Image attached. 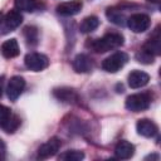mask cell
<instances>
[{
    "mask_svg": "<svg viewBox=\"0 0 161 161\" xmlns=\"http://www.w3.org/2000/svg\"><path fill=\"white\" fill-rule=\"evenodd\" d=\"M123 43H125L123 35L121 33L112 31L97 39H88L86 43V47L94 53H106V52L119 48L121 45H123Z\"/></svg>",
    "mask_w": 161,
    "mask_h": 161,
    "instance_id": "cell-1",
    "label": "cell"
},
{
    "mask_svg": "<svg viewBox=\"0 0 161 161\" xmlns=\"http://www.w3.org/2000/svg\"><path fill=\"white\" fill-rule=\"evenodd\" d=\"M135 155V146L126 141V140H121L117 142L116 147H114V156L119 160H128Z\"/></svg>",
    "mask_w": 161,
    "mask_h": 161,
    "instance_id": "cell-15",
    "label": "cell"
},
{
    "mask_svg": "<svg viewBox=\"0 0 161 161\" xmlns=\"http://www.w3.org/2000/svg\"><path fill=\"white\" fill-rule=\"evenodd\" d=\"M99 19L96 16V15H91V16H87L82 20V23L79 24V31L83 33V34H87V33H92L93 30H96L98 26H99Z\"/></svg>",
    "mask_w": 161,
    "mask_h": 161,
    "instance_id": "cell-19",
    "label": "cell"
},
{
    "mask_svg": "<svg viewBox=\"0 0 161 161\" xmlns=\"http://www.w3.org/2000/svg\"><path fill=\"white\" fill-rule=\"evenodd\" d=\"M72 67L77 73H89L93 69V62L87 54H77L72 60Z\"/></svg>",
    "mask_w": 161,
    "mask_h": 161,
    "instance_id": "cell-13",
    "label": "cell"
},
{
    "mask_svg": "<svg viewBox=\"0 0 161 161\" xmlns=\"http://www.w3.org/2000/svg\"><path fill=\"white\" fill-rule=\"evenodd\" d=\"M83 8L82 0H72V1H65L62 3L57 6V13L60 16H73L80 13Z\"/></svg>",
    "mask_w": 161,
    "mask_h": 161,
    "instance_id": "cell-10",
    "label": "cell"
},
{
    "mask_svg": "<svg viewBox=\"0 0 161 161\" xmlns=\"http://www.w3.org/2000/svg\"><path fill=\"white\" fill-rule=\"evenodd\" d=\"M4 83H5V77L1 75L0 77V96L3 94V91H4Z\"/></svg>",
    "mask_w": 161,
    "mask_h": 161,
    "instance_id": "cell-25",
    "label": "cell"
},
{
    "mask_svg": "<svg viewBox=\"0 0 161 161\" xmlns=\"http://www.w3.org/2000/svg\"><path fill=\"white\" fill-rule=\"evenodd\" d=\"M14 4L19 11L25 13H33L39 8L38 0H14Z\"/></svg>",
    "mask_w": 161,
    "mask_h": 161,
    "instance_id": "cell-21",
    "label": "cell"
},
{
    "mask_svg": "<svg viewBox=\"0 0 161 161\" xmlns=\"http://www.w3.org/2000/svg\"><path fill=\"white\" fill-rule=\"evenodd\" d=\"M0 53L4 58L6 59H11V58H15L20 54V49H19V44H18V40L11 38V39H8L5 40L1 47H0Z\"/></svg>",
    "mask_w": 161,
    "mask_h": 161,
    "instance_id": "cell-16",
    "label": "cell"
},
{
    "mask_svg": "<svg viewBox=\"0 0 161 161\" xmlns=\"http://www.w3.org/2000/svg\"><path fill=\"white\" fill-rule=\"evenodd\" d=\"M126 25L133 33H143L151 25V19L147 14L143 13H133L127 18Z\"/></svg>",
    "mask_w": 161,
    "mask_h": 161,
    "instance_id": "cell-5",
    "label": "cell"
},
{
    "mask_svg": "<svg viewBox=\"0 0 161 161\" xmlns=\"http://www.w3.org/2000/svg\"><path fill=\"white\" fill-rule=\"evenodd\" d=\"M142 50L147 52L148 54L153 55V57H157L161 54V44H160V28L157 26L155 29V33L153 35L150 36V39L141 47Z\"/></svg>",
    "mask_w": 161,
    "mask_h": 161,
    "instance_id": "cell-12",
    "label": "cell"
},
{
    "mask_svg": "<svg viewBox=\"0 0 161 161\" xmlns=\"http://www.w3.org/2000/svg\"><path fill=\"white\" fill-rule=\"evenodd\" d=\"M5 157H6V145H5V142L0 138V161L5 160Z\"/></svg>",
    "mask_w": 161,
    "mask_h": 161,
    "instance_id": "cell-24",
    "label": "cell"
},
{
    "mask_svg": "<svg viewBox=\"0 0 161 161\" xmlns=\"http://www.w3.org/2000/svg\"><path fill=\"white\" fill-rule=\"evenodd\" d=\"M158 158H160V156L157 153H152V155H148L145 157V160H158Z\"/></svg>",
    "mask_w": 161,
    "mask_h": 161,
    "instance_id": "cell-26",
    "label": "cell"
},
{
    "mask_svg": "<svg viewBox=\"0 0 161 161\" xmlns=\"http://www.w3.org/2000/svg\"><path fill=\"white\" fill-rule=\"evenodd\" d=\"M155 58H156V57L148 54L147 52L142 50L141 48H140V50L136 53V59H137V62H140V63H142V64H152V63L155 62Z\"/></svg>",
    "mask_w": 161,
    "mask_h": 161,
    "instance_id": "cell-23",
    "label": "cell"
},
{
    "mask_svg": "<svg viewBox=\"0 0 161 161\" xmlns=\"http://www.w3.org/2000/svg\"><path fill=\"white\" fill-rule=\"evenodd\" d=\"M148 3H152V4H158L160 3V0H147Z\"/></svg>",
    "mask_w": 161,
    "mask_h": 161,
    "instance_id": "cell-27",
    "label": "cell"
},
{
    "mask_svg": "<svg viewBox=\"0 0 161 161\" xmlns=\"http://www.w3.org/2000/svg\"><path fill=\"white\" fill-rule=\"evenodd\" d=\"M25 88V79L20 75H14L9 79L6 86V96L11 102H15Z\"/></svg>",
    "mask_w": 161,
    "mask_h": 161,
    "instance_id": "cell-7",
    "label": "cell"
},
{
    "mask_svg": "<svg viewBox=\"0 0 161 161\" xmlns=\"http://www.w3.org/2000/svg\"><path fill=\"white\" fill-rule=\"evenodd\" d=\"M23 35L28 45L35 47L39 43V30L33 25H28L23 29Z\"/></svg>",
    "mask_w": 161,
    "mask_h": 161,
    "instance_id": "cell-20",
    "label": "cell"
},
{
    "mask_svg": "<svg viewBox=\"0 0 161 161\" xmlns=\"http://www.w3.org/2000/svg\"><path fill=\"white\" fill-rule=\"evenodd\" d=\"M136 130H137V133L143 136V137H147V138H151L153 136L157 135L158 132V128L156 126V123L148 118H142V119H138L137 123H136Z\"/></svg>",
    "mask_w": 161,
    "mask_h": 161,
    "instance_id": "cell-11",
    "label": "cell"
},
{
    "mask_svg": "<svg viewBox=\"0 0 161 161\" xmlns=\"http://www.w3.org/2000/svg\"><path fill=\"white\" fill-rule=\"evenodd\" d=\"M1 20H3L1 23L3 29L5 31H13L18 26H20V24L23 23V15L18 9H11L4 15Z\"/></svg>",
    "mask_w": 161,
    "mask_h": 161,
    "instance_id": "cell-9",
    "label": "cell"
},
{
    "mask_svg": "<svg viewBox=\"0 0 161 161\" xmlns=\"http://www.w3.org/2000/svg\"><path fill=\"white\" fill-rule=\"evenodd\" d=\"M53 94L57 99L64 103H77L78 102V94L72 88H55L53 91Z\"/></svg>",
    "mask_w": 161,
    "mask_h": 161,
    "instance_id": "cell-17",
    "label": "cell"
},
{
    "mask_svg": "<svg viewBox=\"0 0 161 161\" xmlns=\"http://www.w3.org/2000/svg\"><path fill=\"white\" fill-rule=\"evenodd\" d=\"M152 102V97L150 92H142V93H135L126 98L125 106L131 112H142L150 108Z\"/></svg>",
    "mask_w": 161,
    "mask_h": 161,
    "instance_id": "cell-2",
    "label": "cell"
},
{
    "mask_svg": "<svg viewBox=\"0 0 161 161\" xmlns=\"http://www.w3.org/2000/svg\"><path fill=\"white\" fill-rule=\"evenodd\" d=\"M24 64H25V67L28 69H30L33 72H42L45 68H48L49 59H48V57L45 54L33 52V53H29V54L25 55Z\"/></svg>",
    "mask_w": 161,
    "mask_h": 161,
    "instance_id": "cell-6",
    "label": "cell"
},
{
    "mask_svg": "<svg viewBox=\"0 0 161 161\" xmlns=\"http://www.w3.org/2000/svg\"><path fill=\"white\" fill-rule=\"evenodd\" d=\"M127 82H128V86L133 89L136 88H141V87H145L148 82H150V75L146 73V72H142V70H132L130 74H128V78H127Z\"/></svg>",
    "mask_w": 161,
    "mask_h": 161,
    "instance_id": "cell-14",
    "label": "cell"
},
{
    "mask_svg": "<svg viewBox=\"0 0 161 161\" xmlns=\"http://www.w3.org/2000/svg\"><path fill=\"white\" fill-rule=\"evenodd\" d=\"M127 62H128V55L125 52H116L102 62V68L108 73H116L121 68H123Z\"/></svg>",
    "mask_w": 161,
    "mask_h": 161,
    "instance_id": "cell-4",
    "label": "cell"
},
{
    "mask_svg": "<svg viewBox=\"0 0 161 161\" xmlns=\"http://www.w3.org/2000/svg\"><path fill=\"white\" fill-rule=\"evenodd\" d=\"M58 158L62 161H80L84 158V152L79 150H68L60 153Z\"/></svg>",
    "mask_w": 161,
    "mask_h": 161,
    "instance_id": "cell-22",
    "label": "cell"
},
{
    "mask_svg": "<svg viewBox=\"0 0 161 161\" xmlns=\"http://www.w3.org/2000/svg\"><path fill=\"white\" fill-rule=\"evenodd\" d=\"M106 16L108 18L109 21H112L113 24L119 25V26L126 25V21L128 18V16H126L125 10L121 8H108L106 10Z\"/></svg>",
    "mask_w": 161,
    "mask_h": 161,
    "instance_id": "cell-18",
    "label": "cell"
},
{
    "mask_svg": "<svg viewBox=\"0 0 161 161\" xmlns=\"http://www.w3.org/2000/svg\"><path fill=\"white\" fill-rule=\"evenodd\" d=\"M20 123H21V121H20L19 116L13 113L9 107L0 104V128L4 132L14 133L19 128Z\"/></svg>",
    "mask_w": 161,
    "mask_h": 161,
    "instance_id": "cell-3",
    "label": "cell"
},
{
    "mask_svg": "<svg viewBox=\"0 0 161 161\" xmlns=\"http://www.w3.org/2000/svg\"><path fill=\"white\" fill-rule=\"evenodd\" d=\"M62 142L58 137H52L49 138L45 143H43L39 148H38V155L36 157L40 160H47L49 157H53L60 148Z\"/></svg>",
    "mask_w": 161,
    "mask_h": 161,
    "instance_id": "cell-8",
    "label": "cell"
}]
</instances>
